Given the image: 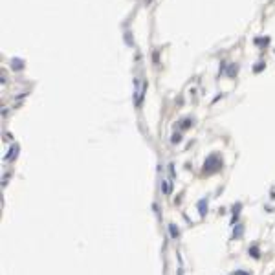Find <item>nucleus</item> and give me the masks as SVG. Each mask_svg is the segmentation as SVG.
I'll list each match as a JSON object with an SVG mask.
<instances>
[{
  "label": "nucleus",
  "mask_w": 275,
  "mask_h": 275,
  "mask_svg": "<svg viewBox=\"0 0 275 275\" xmlns=\"http://www.w3.org/2000/svg\"><path fill=\"white\" fill-rule=\"evenodd\" d=\"M171 235H172V237H176V235H178V229H176V226H171Z\"/></svg>",
  "instance_id": "7ed1b4c3"
},
{
  "label": "nucleus",
  "mask_w": 275,
  "mask_h": 275,
  "mask_svg": "<svg viewBox=\"0 0 275 275\" xmlns=\"http://www.w3.org/2000/svg\"><path fill=\"white\" fill-rule=\"evenodd\" d=\"M205 209H207V207H205V202L202 200V202H200V215H202V216L205 215Z\"/></svg>",
  "instance_id": "f03ea898"
},
{
  "label": "nucleus",
  "mask_w": 275,
  "mask_h": 275,
  "mask_svg": "<svg viewBox=\"0 0 275 275\" xmlns=\"http://www.w3.org/2000/svg\"><path fill=\"white\" fill-rule=\"evenodd\" d=\"M249 253H251L253 257H259V251H257V249H255V248H251V249H249Z\"/></svg>",
  "instance_id": "20e7f679"
},
{
  "label": "nucleus",
  "mask_w": 275,
  "mask_h": 275,
  "mask_svg": "<svg viewBox=\"0 0 275 275\" xmlns=\"http://www.w3.org/2000/svg\"><path fill=\"white\" fill-rule=\"evenodd\" d=\"M13 66H15V68H20L22 62H20V61H13Z\"/></svg>",
  "instance_id": "39448f33"
},
{
  "label": "nucleus",
  "mask_w": 275,
  "mask_h": 275,
  "mask_svg": "<svg viewBox=\"0 0 275 275\" xmlns=\"http://www.w3.org/2000/svg\"><path fill=\"white\" fill-rule=\"evenodd\" d=\"M17 151H19V147H17V145H15V147H11V151L6 154V158H7V160H13V156L17 154Z\"/></svg>",
  "instance_id": "f257e3e1"
}]
</instances>
